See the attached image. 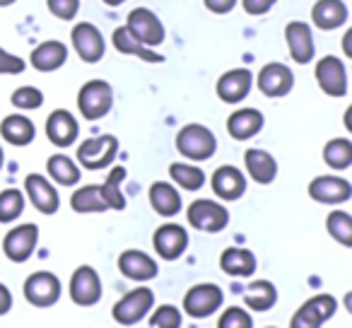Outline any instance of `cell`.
Masks as SVG:
<instances>
[{"mask_svg":"<svg viewBox=\"0 0 352 328\" xmlns=\"http://www.w3.org/2000/svg\"><path fill=\"white\" fill-rule=\"evenodd\" d=\"M176 150L191 162H206L217 152V138L203 123H186L176 133Z\"/></svg>","mask_w":352,"mask_h":328,"instance_id":"cell-1","label":"cell"},{"mask_svg":"<svg viewBox=\"0 0 352 328\" xmlns=\"http://www.w3.org/2000/svg\"><path fill=\"white\" fill-rule=\"evenodd\" d=\"M118 155V138L116 135H97L87 138L78 145V164L89 172H99V169H107L113 164Z\"/></svg>","mask_w":352,"mask_h":328,"instance_id":"cell-2","label":"cell"},{"mask_svg":"<svg viewBox=\"0 0 352 328\" xmlns=\"http://www.w3.org/2000/svg\"><path fill=\"white\" fill-rule=\"evenodd\" d=\"M113 107V89L107 80H89L78 92V109L82 118L87 121H99Z\"/></svg>","mask_w":352,"mask_h":328,"instance_id":"cell-3","label":"cell"},{"mask_svg":"<svg viewBox=\"0 0 352 328\" xmlns=\"http://www.w3.org/2000/svg\"><path fill=\"white\" fill-rule=\"evenodd\" d=\"M188 225L198 232H208V234H217L230 225V210L222 203L212 201V198H198L188 206L186 210Z\"/></svg>","mask_w":352,"mask_h":328,"instance_id":"cell-4","label":"cell"},{"mask_svg":"<svg viewBox=\"0 0 352 328\" xmlns=\"http://www.w3.org/2000/svg\"><path fill=\"white\" fill-rule=\"evenodd\" d=\"M155 307V292L150 287H135L126 292L111 309V316L121 326H135L140 318H145Z\"/></svg>","mask_w":352,"mask_h":328,"instance_id":"cell-5","label":"cell"},{"mask_svg":"<svg viewBox=\"0 0 352 328\" xmlns=\"http://www.w3.org/2000/svg\"><path fill=\"white\" fill-rule=\"evenodd\" d=\"M22 292H25V299L32 307L49 309L60 299V280L51 270H36L25 280Z\"/></svg>","mask_w":352,"mask_h":328,"instance_id":"cell-6","label":"cell"},{"mask_svg":"<svg viewBox=\"0 0 352 328\" xmlns=\"http://www.w3.org/2000/svg\"><path fill=\"white\" fill-rule=\"evenodd\" d=\"M126 30L140 41L147 49H155L164 41L166 32L162 20L150 10V8H135V10L128 12L126 17Z\"/></svg>","mask_w":352,"mask_h":328,"instance_id":"cell-7","label":"cell"},{"mask_svg":"<svg viewBox=\"0 0 352 328\" xmlns=\"http://www.w3.org/2000/svg\"><path fill=\"white\" fill-rule=\"evenodd\" d=\"M336 311L338 302L333 294H314L292 314L289 328H321Z\"/></svg>","mask_w":352,"mask_h":328,"instance_id":"cell-8","label":"cell"},{"mask_svg":"<svg viewBox=\"0 0 352 328\" xmlns=\"http://www.w3.org/2000/svg\"><path fill=\"white\" fill-rule=\"evenodd\" d=\"M225 302V294L217 285L212 283H201L193 285L186 294H184V311L193 318H208L217 311Z\"/></svg>","mask_w":352,"mask_h":328,"instance_id":"cell-9","label":"cell"},{"mask_svg":"<svg viewBox=\"0 0 352 328\" xmlns=\"http://www.w3.org/2000/svg\"><path fill=\"white\" fill-rule=\"evenodd\" d=\"M39 244V227L34 222H25V225L12 227L3 239V254L12 261V263H25L32 259Z\"/></svg>","mask_w":352,"mask_h":328,"instance_id":"cell-10","label":"cell"},{"mask_svg":"<svg viewBox=\"0 0 352 328\" xmlns=\"http://www.w3.org/2000/svg\"><path fill=\"white\" fill-rule=\"evenodd\" d=\"M70 299H73L78 307H94V304L102 299V278L92 265H80L75 268V273L70 275L68 285Z\"/></svg>","mask_w":352,"mask_h":328,"instance_id":"cell-11","label":"cell"},{"mask_svg":"<svg viewBox=\"0 0 352 328\" xmlns=\"http://www.w3.org/2000/svg\"><path fill=\"white\" fill-rule=\"evenodd\" d=\"M314 75H316V83L323 94L328 97H345L347 94V68L338 56H323L321 61H316Z\"/></svg>","mask_w":352,"mask_h":328,"instance_id":"cell-12","label":"cell"},{"mask_svg":"<svg viewBox=\"0 0 352 328\" xmlns=\"http://www.w3.org/2000/svg\"><path fill=\"white\" fill-rule=\"evenodd\" d=\"M70 41H73L75 54L80 56V61L85 63H97L104 58V51H107V41L104 34L92 25V22H78L70 32Z\"/></svg>","mask_w":352,"mask_h":328,"instance_id":"cell-13","label":"cell"},{"mask_svg":"<svg viewBox=\"0 0 352 328\" xmlns=\"http://www.w3.org/2000/svg\"><path fill=\"white\" fill-rule=\"evenodd\" d=\"M152 246H155L157 256L162 261H176L182 259L184 251L188 249V232L186 227L166 222V225L157 227L152 234Z\"/></svg>","mask_w":352,"mask_h":328,"instance_id":"cell-14","label":"cell"},{"mask_svg":"<svg viewBox=\"0 0 352 328\" xmlns=\"http://www.w3.org/2000/svg\"><path fill=\"white\" fill-rule=\"evenodd\" d=\"M256 85H258L261 94H265L268 99H280L292 92L294 75L285 63H265L256 75Z\"/></svg>","mask_w":352,"mask_h":328,"instance_id":"cell-15","label":"cell"},{"mask_svg":"<svg viewBox=\"0 0 352 328\" xmlns=\"http://www.w3.org/2000/svg\"><path fill=\"white\" fill-rule=\"evenodd\" d=\"M309 198L323 206H340L352 198V184L342 177H333V174H323L316 177L309 184Z\"/></svg>","mask_w":352,"mask_h":328,"instance_id":"cell-16","label":"cell"},{"mask_svg":"<svg viewBox=\"0 0 352 328\" xmlns=\"http://www.w3.org/2000/svg\"><path fill=\"white\" fill-rule=\"evenodd\" d=\"M251 87H254V73L249 68H232L220 75L215 92L225 104H239L249 97Z\"/></svg>","mask_w":352,"mask_h":328,"instance_id":"cell-17","label":"cell"},{"mask_svg":"<svg viewBox=\"0 0 352 328\" xmlns=\"http://www.w3.org/2000/svg\"><path fill=\"white\" fill-rule=\"evenodd\" d=\"M25 193L41 215H56L58 212L60 208L58 191H56V186L46 177H41V174H27Z\"/></svg>","mask_w":352,"mask_h":328,"instance_id":"cell-18","label":"cell"},{"mask_svg":"<svg viewBox=\"0 0 352 328\" xmlns=\"http://www.w3.org/2000/svg\"><path fill=\"white\" fill-rule=\"evenodd\" d=\"M285 41H287V51L292 56L294 63L299 65H307L314 61L316 56V44H314V34H311V27L307 22H289L285 27Z\"/></svg>","mask_w":352,"mask_h":328,"instance_id":"cell-19","label":"cell"},{"mask_svg":"<svg viewBox=\"0 0 352 328\" xmlns=\"http://www.w3.org/2000/svg\"><path fill=\"white\" fill-rule=\"evenodd\" d=\"M118 270H121L123 278L133 280V283H147V280H155L160 273V265L152 259L150 254L140 249H128L118 256Z\"/></svg>","mask_w":352,"mask_h":328,"instance_id":"cell-20","label":"cell"},{"mask_svg":"<svg viewBox=\"0 0 352 328\" xmlns=\"http://www.w3.org/2000/svg\"><path fill=\"white\" fill-rule=\"evenodd\" d=\"M78 135H80V126L73 113L65 111V109H56V111L49 113V118H46V138L56 147H63L65 150V147L75 145Z\"/></svg>","mask_w":352,"mask_h":328,"instance_id":"cell-21","label":"cell"},{"mask_svg":"<svg viewBox=\"0 0 352 328\" xmlns=\"http://www.w3.org/2000/svg\"><path fill=\"white\" fill-rule=\"evenodd\" d=\"M210 186L215 196L222 198V201H239L246 193V177L241 169L232 167V164H222L212 174Z\"/></svg>","mask_w":352,"mask_h":328,"instance_id":"cell-22","label":"cell"},{"mask_svg":"<svg viewBox=\"0 0 352 328\" xmlns=\"http://www.w3.org/2000/svg\"><path fill=\"white\" fill-rule=\"evenodd\" d=\"M65 61H68V49H65V44L58 39L41 41L30 54L32 68L39 70V73H54V70L63 68Z\"/></svg>","mask_w":352,"mask_h":328,"instance_id":"cell-23","label":"cell"},{"mask_svg":"<svg viewBox=\"0 0 352 328\" xmlns=\"http://www.w3.org/2000/svg\"><path fill=\"white\" fill-rule=\"evenodd\" d=\"M263 113L258 109H236V111L230 113L227 118V133H230L234 140H251L254 135H258L263 131Z\"/></svg>","mask_w":352,"mask_h":328,"instance_id":"cell-24","label":"cell"},{"mask_svg":"<svg viewBox=\"0 0 352 328\" xmlns=\"http://www.w3.org/2000/svg\"><path fill=\"white\" fill-rule=\"evenodd\" d=\"M244 167L249 172V177L254 179L261 186H268L278 177V162L270 155L268 150H258V147H251L244 155Z\"/></svg>","mask_w":352,"mask_h":328,"instance_id":"cell-25","label":"cell"},{"mask_svg":"<svg viewBox=\"0 0 352 328\" xmlns=\"http://www.w3.org/2000/svg\"><path fill=\"white\" fill-rule=\"evenodd\" d=\"M220 268L230 278H251L258 268V261H256L254 251L241 249V246H230L220 254Z\"/></svg>","mask_w":352,"mask_h":328,"instance_id":"cell-26","label":"cell"},{"mask_svg":"<svg viewBox=\"0 0 352 328\" xmlns=\"http://www.w3.org/2000/svg\"><path fill=\"white\" fill-rule=\"evenodd\" d=\"M350 17V10L342 0H318L311 8V22L314 27L323 32H333L342 27Z\"/></svg>","mask_w":352,"mask_h":328,"instance_id":"cell-27","label":"cell"},{"mask_svg":"<svg viewBox=\"0 0 352 328\" xmlns=\"http://www.w3.org/2000/svg\"><path fill=\"white\" fill-rule=\"evenodd\" d=\"M0 135H3L6 142H10V145L27 147L36 138V128L32 123V118H27L25 113H10V116H6L0 121Z\"/></svg>","mask_w":352,"mask_h":328,"instance_id":"cell-28","label":"cell"},{"mask_svg":"<svg viewBox=\"0 0 352 328\" xmlns=\"http://www.w3.org/2000/svg\"><path fill=\"white\" fill-rule=\"evenodd\" d=\"M150 206L157 215L162 217H174L182 210V193L174 184L169 182H155L150 186Z\"/></svg>","mask_w":352,"mask_h":328,"instance_id":"cell-29","label":"cell"},{"mask_svg":"<svg viewBox=\"0 0 352 328\" xmlns=\"http://www.w3.org/2000/svg\"><path fill=\"white\" fill-rule=\"evenodd\" d=\"M111 41H113V49H116L118 54H123V56H135V58L145 61V63H162V61H164L160 54H155L152 49L142 46L140 41H138L135 36L126 30V25L113 30Z\"/></svg>","mask_w":352,"mask_h":328,"instance_id":"cell-30","label":"cell"},{"mask_svg":"<svg viewBox=\"0 0 352 328\" xmlns=\"http://www.w3.org/2000/svg\"><path fill=\"white\" fill-rule=\"evenodd\" d=\"M46 172L58 186H78L80 182V167L78 162L70 160L68 155H51L46 160Z\"/></svg>","mask_w":352,"mask_h":328,"instance_id":"cell-31","label":"cell"},{"mask_svg":"<svg viewBox=\"0 0 352 328\" xmlns=\"http://www.w3.org/2000/svg\"><path fill=\"white\" fill-rule=\"evenodd\" d=\"M70 208L80 215H89V212H107L109 206L104 201L102 191H99V184H89L82 186L70 196Z\"/></svg>","mask_w":352,"mask_h":328,"instance_id":"cell-32","label":"cell"},{"mask_svg":"<svg viewBox=\"0 0 352 328\" xmlns=\"http://www.w3.org/2000/svg\"><path fill=\"white\" fill-rule=\"evenodd\" d=\"M169 177L174 182V186L184 188V191H198L206 184V172L198 164H191V162H174V164H169Z\"/></svg>","mask_w":352,"mask_h":328,"instance_id":"cell-33","label":"cell"},{"mask_svg":"<svg viewBox=\"0 0 352 328\" xmlns=\"http://www.w3.org/2000/svg\"><path fill=\"white\" fill-rule=\"evenodd\" d=\"M275 302H278V289L268 280H256L244 292V304L251 311H268Z\"/></svg>","mask_w":352,"mask_h":328,"instance_id":"cell-34","label":"cell"},{"mask_svg":"<svg viewBox=\"0 0 352 328\" xmlns=\"http://www.w3.org/2000/svg\"><path fill=\"white\" fill-rule=\"evenodd\" d=\"M323 162L331 169H336V172L347 169L352 164V140H347V138H333V140H328L326 147H323Z\"/></svg>","mask_w":352,"mask_h":328,"instance_id":"cell-35","label":"cell"},{"mask_svg":"<svg viewBox=\"0 0 352 328\" xmlns=\"http://www.w3.org/2000/svg\"><path fill=\"white\" fill-rule=\"evenodd\" d=\"M123 179H126V169L113 167L111 172H109L107 182L99 184V191H102L109 210H123V208H126V196H123V191H121Z\"/></svg>","mask_w":352,"mask_h":328,"instance_id":"cell-36","label":"cell"},{"mask_svg":"<svg viewBox=\"0 0 352 328\" xmlns=\"http://www.w3.org/2000/svg\"><path fill=\"white\" fill-rule=\"evenodd\" d=\"M25 212V193L20 188L0 191V225H10Z\"/></svg>","mask_w":352,"mask_h":328,"instance_id":"cell-37","label":"cell"},{"mask_svg":"<svg viewBox=\"0 0 352 328\" xmlns=\"http://www.w3.org/2000/svg\"><path fill=\"white\" fill-rule=\"evenodd\" d=\"M326 230L338 244L352 246V217L345 210H333L326 217Z\"/></svg>","mask_w":352,"mask_h":328,"instance_id":"cell-38","label":"cell"},{"mask_svg":"<svg viewBox=\"0 0 352 328\" xmlns=\"http://www.w3.org/2000/svg\"><path fill=\"white\" fill-rule=\"evenodd\" d=\"M12 107L20 109V111H34L44 104V92L39 87H32V85H25V87H17L10 97Z\"/></svg>","mask_w":352,"mask_h":328,"instance_id":"cell-39","label":"cell"},{"mask_svg":"<svg viewBox=\"0 0 352 328\" xmlns=\"http://www.w3.org/2000/svg\"><path fill=\"white\" fill-rule=\"evenodd\" d=\"M150 323L155 328H182L184 314L179 311V307H174V304H160V307L152 311Z\"/></svg>","mask_w":352,"mask_h":328,"instance_id":"cell-40","label":"cell"},{"mask_svg":"<svg viewBox=\"0 0 352 328\" xmlns=\"http://www.w3.org/2000/svg\"><path fill=\"white\" fill-rule=\"evenodd\" d=\"M217 328H254V316L244 307H227L217 318Z\"/></svg>","mask_w":352,"mask_h":328,"instance_id":"cell-41","label":"cell"},{"mask_svg":"<svg viewBox=\"0 0 352 328\" xmlns=\"http://www.w3.org/2000/svg\"><path fill=\"white\" fill-rule=\"evenodd\" d=\"M46 8L54 17L63 22H70L78 17V10H80V0H46Z\"/></svg>","mask_w":352,"mask_h":328,"instance_id":"cell-42","label":"cell"},{"mask_svg":"<svg viewBox=\"0 0 352 328\" xmlns=\"http://www.w3.org/2000/svg\"><path fill=\"white\" fill-rule=\"evenodd\" d=\"M25 73V61L10 51L0 49V75H20Z\"/></svg>","mask_w":352,"mask_h":328,"instance_id":"cell-43","label":"cell"},{"mask_svg":"<svg viewBox=\"0 0 352 328\" xmlns=\"http://www.w3.org/2000/svg\"><path fill=\"white\" fill-rule=\"evenodd\" d=\"M275 3L278 0H241V8H244L246 15L261 17V15H268L275 8Z\"/></svg>","mask_w":352,"mask_h":328,"instance_id":"cell-44","label":"cell"},{"mask_svg":"<svg viewBox=\"0 0 352 328\" xmlns=\"http://www.w3.org/2000/svg\"><path fill=\"white\" fill-rule=\"evenodd\" d=\"M203 3H206L208 10L215 12V15H227V12L234 10L239 0H203Z\"/></svg>","mask_w":352,"mask_h":328,"instance_id":"cell-45","label":"cell"},{"mask_svg":"<svg viewBox=\"0 0 352 328\" xmlns=\"http://www.w3.org/2000/svg\"><path fill=\"white\" fill-rule=\"evenodd\" d=\"M12 309V292L6 287V285L0 283V316L8 314Z\"/></svg>","mask_w":352,"mask_h":328,"instance_id":"cell-46","label":"cell"},{"mask_svg":"<svg viewBox=\"0 0 352 328\" xmlns=\"http://www.w3.org/2000/svg\"><path fill=\"white\" fill-rule=\"evenodd\" d=\"M350 41H352V30H347L345 39H342V46H345V56H352V46H350Z\"/></svg>","mask_w":352,"mask_h":328,"instance_id":"cell-47","label":"cell"},{"mask_svg":"<svg viewBox=\"0 0 352 328\" xmlns=\"http://www.w3.org/2000/svg\"><path fill=\"white\" fill-rule=\"evenodd\" d=\"M102 3L109 8H116V6H121V3H126V0H102Z\"/></svg>","mask_w":352,"mask_h":328,"instance_id":"cell-48","label":"cell"},{"mask_svg":"<svg viewBox=\"0 0 352 328\" xmlns=\"http://www.w3.org/2000/svg\"><path fill=\"white\" fill-rule=\"evenodd\" d=\"M17 0H0V8H10V6H15Z\"/></svg>","mask_w":352,"mask_h":328,"instance_id":"cell-49","label":"cell"},{"mask_svg":"<svg viewBox=\"0 0 352 328\" xmlns=\"http://www.w3.org/2000/svg\"><path fill=\"white\" fill-rule=\"evenodd\" d=\"M3 162H6V155H3V147H0V169H3Z\"/></svg>","mask_w":352,"mask_h":328,"instance_id":"cell-50","label":"cell"},{"mask_svg":"<svg viewBox=\"0 0 352 328\" xmlns=\"http://www.w3.org/2000/svg\"><path fill=\"white\" fill-rule=\"evenodd\" d=\"M265 328H275V326H265Z\"/></svg>","mask_w":352,"mask_h":328,"instance_id":"cell-51","label":"cell"}]
</instances>
